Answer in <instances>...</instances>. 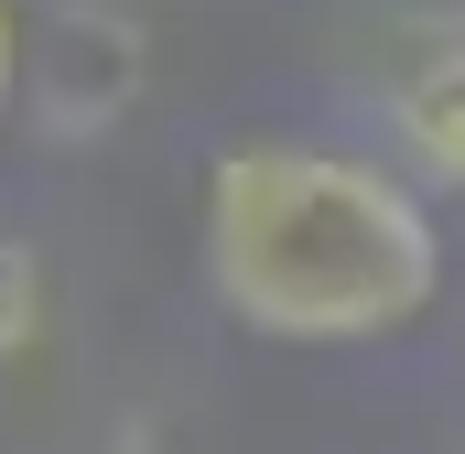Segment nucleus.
Returning <instances> with one entry per match:
<instances>
[{"label":"nucleus","mask_w":465,"mask_h":454,"mask_svg":"<svg viewBox=\"0 0 465 454\" xmlns=\"http://www.w3.org/2000/svg\"><path fill=\"white\" fill-rule=\"evenodd\" d=\"M130 98H141V22L109 11V0L54 11L44 44H33V119L54 141H98V130H119Z\"/></svg>","instance_id":"f03ea898"},{"label":"nucleus","mask_w":465,"mask_h":454,"mask_svg":"<svg viewBox=\"0 0 465 454\" xmlns=\"http://www.w3.org/2000/svg\"><path fill=\"white\" fill-rule=\"evenodd\" d=\"M390 141L465 195V22L455 33H422L411 65H390Z\"/></svg>","instance_id":"7ed1b4c3"},{"label":"nucleus","mask_w":465,"mask_h":454,"mask_svg":"<svg viewBox=\"0 0 465 454\" xmlns=\"http://www.w3.org/2000/svg\"><path fill=\"white\" fill-rule=\"evenodd\" d=\"M11 76H22V22H11V0H0V109H11Z\"/></svg>","instance_id":"39448f33"},{"label":"nucleus","mask_w":465,"mask_h":454,"mask_svg":"<svg viewBox=\"0 0 465 454\" xmlns=\"http://www.w3.org/2000/svg\"><path fill=\"white\" fill-rule=\"evenodd\" d=\"M206 292L271 346H379L433 314L444 238L390 163L228 141L206 173Z\"/></svg>","instance_id":"f257e3e1"},{"label":"nucleus","mask_w":465,"mask_h":454,"mask_svg":"<svg viewBox=\"0 0 465 454\" xmlns=\"http://www.w3.org/2000/svg\"><path fill=\"white\" fill-rule=\"evenodd\" d=\"M33 336H44V271L22 238H0V357H22Z\"/></svg>","instance_id":"20e7f679"}]
</instances>
